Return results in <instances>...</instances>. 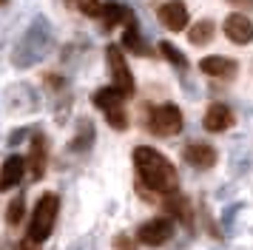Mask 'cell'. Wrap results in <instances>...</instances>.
I'll return each mask as SVG.
<instances>
[{
	"instance_id": "obj_21",
	"label": "cell",
	"mask_w": 253,
	"mask_h": 250,
	"mask_svg": "<svg viewBox=\"0 0 253 250\" xmlns=\"http://www.w3.org/2000/svg\"><path fill=\"white\" fill-rule=\"evenodd\" d=\"M160 54L165 57V60H171L173 66L179 68V71H188V60H185V54H182V51H179L173 43L162 40V43H160Z\"/></svg>"
},
{
	"instance_id": "obj_25",
	"label": "cell",
	"mask_w": 253,
	"mask_h": 250,
	"mask_svg": "<svg viewBox=\"0 0 253 250\" xmlns=\"http://www.w3.org/2000/svg\"><path fill=\"white\" fill-rule=\"evenodd\" d=\"M14 250H40V242H35V239L29 236V239H23V242H17Z\"/></svg>"
},
{
	"instance_id": "obj_10",
	"label": "cell",
	"mask_w": 253,
	"mask_h": 250,
	"mask_svg": "<svg viewBox=\"0 0 253 250\" xmlns=\"http://www.w3.org/2000/svg\"><path fill=\"white\" fill-rule=\"evenodd\" d=\"M225 34H228L230 43H236V45L251 43L253 40L251 17H245V14H228V17H225Z\"/></svg>"
},
{
	"instance_id": "obj_2",
	"label": "cell",
	"mask_w": 253,
	"mask_h": 250,
	"mask_svg": "<svg viewBox=\"0 0 253 250\" xmlns=\"http://www.w3.org/2000/svg\"><path fill=\"white\" fill-rule=\"evenodd\" d=\"M48 48H51V26H48L46 17H35L32 26L20 34V40L14 45L12 63L17 68H29L35 66L37 60H43Z\"/></svg>"
},
{
	"instance_id": "obj_14",
	"label": "cell",
	"mask_w": 253,
	"mask_h": 250,
	"mask_svg": "<svg viewBox=\"0 0 253 250\" xmlns=\"http://www.w3.org/2000/svg\"><path fill=\"white\" fill-rule=\"evenodd\" d=\"M131 17H134V11L128 9V6H123V3H117V0H108V3H103V9H100L103 32H111L114 26H120V23H128Z\"/></svg>"
},
{
	"instance_id": "obj_8",
	"label": "cell",
	"mask_w": 253,
	"mask_h": 250,
	"mask_svg": "<svg viewBox=\"0 0 253 250\" xmlns=\"http://www.w3.org/2000/svg\"><path fill=\"white\" fill-rule=\"evenodd\" d=\"M26 168H29V162H26L23 157H17V154H12V157L3 159V165H0V193L17 188V185L23 182Z\"/></svg>"
},
{
	"instance_id": "obj_16",
	"label": "cell",
	"mask_w": 253,
	"mask_h": 250,
	"mask_svg": "<svg viewBox=\"0 0 253 250\" xmlns=\"http://www.w3.org/2000/svg\"><path fill=\"white\" fill-rule=\"evenodd\" d=\"M123 45H126V48H131L134 54H151V51H148V43H145V40H142V34H139L137 17H131V20L126 23V32H123Z\"/></svg>"
},
{
	"instance_id": "obj_9",
	"label": "cell",
	"mask_w": 253,
	"mask_h": 250,
	"mask_svg": "<svg viewBox=\"0 0 253 250\" xmlns=\"http://www.w3.org/2000/svg\"><path fill=\"white\" fill-rule=\"evenodd\" d=\"M182 159L194 168L205 170V168H213L216 165V148L208 145V142H188L182 148Z\"/></svg>"
},
{
	"instance_id": "obj_27",
	"label": "cell",
	"mask_w": 253,
	"mask_h": 250,
	"mask_svg": "<svg viewBox=\"0 0 253 250\" xmlns=\"http://www.w3.org/2000/svg\"><path fill=\"white\" fill-rule=\"evenodd\" d=\"M0 3H6V0H0Z\"/></svg>"
},
{
	"instance_id": "obj_5",
	"label": "cell",
	"mask_w": 253,
	"mask_h": 250,
	"mask_svg": "<svg viewBox=\"0 0 253 250\" xmlns=\"http://www.w3.org/2000/svg\"><path fill=\"white\" fill-rule=\"evenodd\" d=\"M105 63H108V71H111V80H114L117 88L123 91L126 97H134L137 85H134L131 68H128L126 54H123V48H120V45H108V48H105Z\"/></svg>"
},
{
	"instance_id": "obj_15",
	"label": "cell",
	"mask_w": 253,
	"mask_h": 250,
	"mask_svg": "<svg viewBox=\"0 0 253 250\" xmlns=\"http://www.w3.org/2000/svg\"><path fill=\"white\" fill-rule=\"evenodd\" d=\"M94 105L100 108V111H114V108H123V102H126V94L111 85V88H97L94 91Z\"/></svg>"
},
{
	"instance_id": "obj_23",
	"label": "cell",
	"mask_w": 253,
	"mask_h": 250,
	"mask_svg": "<svg viewBox=\"0 0 253 250\" xmlns=\"http://www.w3.org/2000/svg\"><path fill=\"white\" fill-rule=\"evenodd\" d=\"M83 14H88V17H100V9H103V3L100 0H71Z\"/></svg>"
},
{
	"instance_id": "obj_4",
	"label": "cell",
	"mask_w": 253,
	"mask_h": 250,
	"mask_svg": "<svg viewBox=\"0 0 253 250\" xmlns=\"http://www.w3.org/2000/svg\"><path fill=\"white\" fill-rule=\"evenodd\" d=\"M182 111L173 105V102H165V105H157L154 111L148 114V131L157 136H176L182 131Z\"/></svg>"
},
{
	"instance_id": "obj_24",
	"label": "cell",
	"mask_w": 253,
	"mask_h": 250,
	"mask_svg": "<svg viewBox=\"0 0 253 250\" xmlns=\"http://www.w3.org/2000/svg\"><path fill=\"white\" fill-rule=\"evenodd\" d=\"M114 250H137V239H131L128 233L114 236Z\"/></svg>"
},
{
	"instance_id": "obj_17",
	"label": "cell",
	"mask_w": 253,
	"mask_h": 250,
	"mask_svg": "<svg viewBox=\"0 0 253 250\" xmlns=\"http://www.w3.org/2000/svg\"><path fill=\"white\" fill-rule=\"evenodd\" d=\"M213 20H199V23H194L191 29H188V40L194 45H208L211 40H213Z\"/></svg>"
},
{
	"instance_id": "obj_12",
	"label": "cell",
	"mask_w": 253,
	"mask_h": 250,
	"mask_svg": "<svg viewBox=\"0 0 253 250\" xmlns=\"http://www.w3.org/2000/svg\"><path fill=\"white\" fill-rule=\"evenodd\" d=\"M202 125H205V131H211V134L228 131L230 125H233V111H230L228 105H222V102H213V105L205 111Z\"/></svg>"
},
{
	"instance_id": "obj_19",
	"label": "cell",
	"mask_w": 253,
	"mask_h": 250,
	"mask_svg": "<svg viewBox=\"0 0 253 250\" xmlns=\"http://www.w3.org/2000/svg\"><path fill=\"white\" fill-rule=\"evenodd\" d=\"M94 142V125L88 123V120H83L80 123V131L74 134V139H71V151H85V148Z\"/></svg>"
},
{
	"instance_id": "obj_6",
	"label": "cell",
	"mask_w": 253,
	"mask_h": 250,
	"mask_svg": "<svg viewBox=\"0 0 253 250\" xmlns=\"http://www.w3.org/2000/svg\"><path fill=\"white\" fill-rule=\"evenodd\" d=\"M173 236V222L165 219V216H154L148 222H142L137 230V242L148 245V248H160L165 242H171Z\"/></svg>"
},
{
	"instance_id": "obj_20",
	"label": "cell",
	"mask_w": 253,
	"mask_h": 250,
	"mask_svg": "<svg viewBox=\"0 0 253 250\" xmlns=\"http://www.w3.org/2000/svg\"><path fill=\"white\" fill-rule=\"evenodd\" d=\"M23 213H26V199H23V193H17L12 202H9V210H6V225L17 227L20 222H23Z\"/></svg>"
},
{
	"instance_id": "obj_1",
	"label": "cell",
	"mask_w": 253,
	"mask_h": 250,
	"mask_svg": "<svg viewBox=\"0 0 253 250\" xmlns=\"http://www.w3.org/2000/svg\"><path fill=\"white\" fill-rule=\"evenodd\" d=\"M134 165H137V173L145 188H151L160 196L176 193L179 173H176V168L171 165V159L165 154H160V151H154L148 145H139V148H134Z\"/></svg>"
},
{
	"instance_id": "obj_26",
	"label": "cell",
	"mask_w": 253,
	"mask_h": 250,
	"mask_svg": "<svg viewBox=\"0 0 253 250\" xmlns=\"http://www.w3.org/2000/svg\"><path fill=\"white\" fill-rule=\"evenodd\" d=\"M233 6H242V9H253V0H228Z\"/></svg>"
},
{
	"instance_id": "obj_3",
	"label": "cell",
	"mask_w": 253,
	"mask_h": 250,
	"mask_svg": "<svg viewBox=\"0 0 253 250\" xmlns=\"http://www.w3.org/2000/svg\"><path fill=\"white\" fill-rule=\"evenodd\" d=\"M60 213V199L57 193H43L37 199L35 210H32V222H29V236L35 242H46L54 230V222H57Z\"/></svg>"
},
{
	"instance_id": "obj_22",
	"label": "cell",
	"mask_w": 253,
	"mask_h": 250,
	"mask_svg": "<svg viewBox=\"0 0 253 250\" xmlns=\"http://www.w3.org/2000/svg\"><path fill=\"white\" fill-rule=\"evenodd\" d=\"M105 120H108V125H111L114 131H126V128H128V114L123 111V108L105 111Z\"/></svg>"
},
{
	"instance_id": "obj_7",
	"label": "cell",
	"mask_w": 253,
	"mask_h": 250,
	"mask_svg": "<svg viewBox=\"0 0 253 250\" xmlns=\"http://www.w3.org/2000/svg\"><path fill=\"white\" fill-rule=\"evenodd\" d=\"M157 17H160V23L168 32H182V29H188V20H191L185 0H168V3H162L160 9H157Z\"/></svg>"
},
{
	"instance_id": "obj_11",
	"label": "cell",
	"mask_w": 253,
	"mask_h": 250,
	"mask_svg": "<svg viewBox=\"0 0 253 250\" xmlns=\"http://www.w3.org/2000/svg\"><path fill=\"white\" fill-rule=\"evenodd\" d=\"M29 170H32V176L40 179L43 173H46V162H48V145H46V136L43 134H35L32 136V151H29Z\"/></svg>"
},
{
	"instance_id": "obj_13",
	"label": "cell",
	"mask_w": 253,
	"mask_h": 250,
	"mask_svg": "<svg viewBox=\"0 0 253 250\" xmlns=\"http://www.w3.org/2000/svg\"><path fill=\"white\" fill-rule=\"evenodd\" d=\"M199 68H202V74H208V77L230 80L236 71H239V63L230 60V57H205V60L199 63Z\"/></svg>"
},
{
	"instance_id": "obj_18",
	"label": "cell",
	"mask_w": 253,
	"mask_h": 250,
	"mask_svg": "<svg viewBox=\"0 0 253 250\" xmlns=\"http://www.w3.org/2000/svg\"><path fill=\"white\" fill-rule=\"evenodd\" d=\"M162 205H165V210H171L179 222L191 225V210H188V199H185V196H179V193H168Z\"/></svg>"
}]
</instances>
